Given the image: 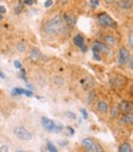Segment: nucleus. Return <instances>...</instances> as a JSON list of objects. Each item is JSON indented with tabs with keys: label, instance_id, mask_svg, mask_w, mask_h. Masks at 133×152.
Returning <instances> with one entry per match:
<instances>
[{
	"label": "nucleus",
	"instance_id": "1",
	"mask_svg": "<svg viewBox=\"0 0 133 152\" xmlns=\"http://www.w3.org/2000/svg\"><path fill=\"white\" fill-rule=\"evenodd\" d=\"M65 28H66V24L62 20V16L56 15L44 22L42 31H43V34L47 37H55L61 34L65 31Z\"/></svg>",
	"mask_w": 133,
	"mask_h": 152
},
{
	"label": "nucleus",
	"instance_id": "2",
	"mask_svg": "<svg viewBox=\"0 0 133 152\" xmlns=\"http://www.w3.org/2000/svg\"><path fill=\"white\" fill-rule=\"evenodd\" d=\"M97 20L99 22V24L104 28H110V29H115L117 28V22L106 12H99L97 15Z\"/></svg>",
	"mask_w": 133,
	"mask_h": 152
},
{
	"label": "nucleus",
	"instance_id": "3",
	"mask_svg": "<svg viewBox=\"0 0 133 152\" xmlns=\"http://www.w3.org/2000/svg\"><path fill=\"white\" fill-rule=\"evenodd\" d=\"M82 146L86 148V151L89 152H103L104 148L92 137H84L82 140Z\"/></svg>",
	"mask_w": 133,
	"mask_h": 152
},
{
	"label": "nucleus",
	"instance_id": "4",
	"mask_svg": "<svg viewBox=\"0 0 133 152\" xmlns=\"http://www.w3.org/2000/svg\"><path fill=\"white\" fill-rule=\"evenodd\" d=\"M14 134L17 139H20V140L22 141H30L32 139V133L30 130H27L24 128V126H16V128L14 129Z\"/></svg>",
	"mask_w": 133,
	"mask_h": 152
},
{
	"label": "nucleus",
	"instance_id": "5",
	"mask_svg": "<svg viewBox=\"0 0 133 152\" xmlns=\"http://www.w3.org/2000/svg\"><path fill=\"white\" fill-rule=\"evenodd\" d=\"M92 50L93 53H99V54H105L106 56H110L111 51H110V48L104 44L103 42H99V40H94L93 42V45H92Z\"/></svg>",
	"mask_w": 133,
	"mask_h": 152
},
{
	"label": "nucleus",
	"instance_id": "6",
	"mask_svg": "<svg viewBox=\"0 0 133 152\" xmlns=\"http://www.w3.org/2000/svg\"><path fill=\"white\" fill-rule=\"evenodd\" d=\"M128 58H129V51L127 50V48L121 46L117 53V63L120 66H126L128 63Z\"/></svg>",
	"mask_w": 133,
	"mask_h": 152
},
{
	"label": "nucleus",
	"instance_id": "7",
	"mask_svg": "<svg viewBox=\"0 0 133 152\" xmlns=\"http://www.w3.org/2000/svg\"><path fill=\"white\" fill-rule=\"evenodd\" d=\"M41 122H42V125L44 126V129L47 132H49V133H56V123L54 121H51V119H49L47 117H42Z\"/></svg>",
	"mask_w": 133,
	"mask_h": 152
},
{
	"label": "nucleus",
	"instance_id": "8",
	"mask_svg": "<svg viewBox=\"0 0 133 152\" xmlns=\"http://www.w3.org/2000/svg\"><path fill=\"white\" fill-rule=\"evenodd\" d=\"M101 42L104 44H106L108 46H116L117 43H118L117 38L114 34H104V35H101Z\"/></svg>",
	"mask_w": 133,
	"mask_h": 152
},
{
	"label": "nucleus",
	"instance_id": "9",
	"mask_svg": "<svg viewBox=\"0 0 133 152\" xmlns=\"http://www.w3.org/2000/svg\"><path fill=\"white\" fill-rule=\"evenodd\" d=\"M118 121L122 125H132L133 124V111L122 113V116L118 118Z\"/></svg>",
	"mask_w": 133,
	"mask_h": 152
},
{
	"label": "nucleus",
	"instance_id": "10",
	"mask_svg": "<svg viewBox=\"0 0 133 152\" xmlns=\"http://www.w3.org/2000/svg\"><path fill=\"white\" fill-rule=\"evenodd\" d=\"M81 84H82L83 90H90V89H93V88H94L95 82H94V78L90 77V75H88V77H86V78L81 82Z\"/></svg>",
	"mask_w": 133,
	"mask_h": 152
},
{
	"label": "nucleus",
	"instance_id": "11",
	"mask_svg": "<svg viewBox=\"0 0 133 152\" xmlns=\"http://www.w3.org/2000/svg\"><path fill=\"white\" fill-rule=\"evenodd\" d=\"M118 110H120V112H122V113H125V112H131V111H133V106H132V104L129 102V101H127V100H121L118 102Z\"/></svg>",
	"mask_w": 133,
	"mask_h": 152
},
{
	"label": "nucleus",
	"instance_id": "12",
	"mask_svg": "<svg viewBox=\"0 0 133 152\" xmlns=\"http://www.w3.org/2000/svg\"><path fill=\"white\" fill-rule=\"evenodd\" d=\"M126 78L125 77H121V75H116L111 79V85L112 86H116V88H123L126 85Z\"/></svg>",
	"mask_w": 133,
	"mask_h": 152
},
{
	"label": "nucleus",
	"instance_id": "13",
	"mask_svg": "<svg viewBox=\"0 0 133 152\" xmlns=\"http://www.w3.org/2000/svg\"><path fill=\"white\" fill-rule=\"evenodd\" d=\"M97 110L101 113V115H105V113L109 112V106H108V102L104 100H98L97 102Z\"/></svg>",
	"mask_w": 133,
	"mask_h": 152
},
{
	"label": "nucleus",
	"instance_id": "14",
	"mask_svg": "<svg viewBox=\"0 0 133 152\" xmlns=\"http://www.w3.org/2000/svg\"><path fill=\"white\" fill-rule=\"evenodd\" d=\"M30 57L32 61L37 62L39 58L42 57V53H41V50H39L38 48H32L31 49V53H30Z\"/></svg>",
	"mask_w": 133,
	"mask_h": 152
},
{
	"label": "nucleus",
	"instance_id": "15",
	"mask_svg": "<svg viewBox=\"0 0 133 152\" xmlns=\"http://www.w3.org/2000/svg\"><path fill=\"white\" fill-rule=\"evenodd\" d=\"M118 6L122 10H131L133 7V1L132 0H120Z\"/></svg>",
	"mask_w": 133,
	"mask_h": 152
},
{
	"label": "nucleus",
	"instance_id": "16",
	"mask_svg": "<svg viewBox=\"0 0 133 152\" xmlns=\"http://www.w3.org/2000/svg\"><path fill=\"white\" fill-rule=\"evenodd\" d=\"M73 44H75L76 46H78V48H82V46L84 45V37H83L82 34L75 35V38H73Z\"/></svg>",
	"mask_w": 133,
	"mask_h": 152
},
{
	"label": "nucleus",
	"instance_id": "17",
	"mask_svg": "<svg viewBox=\"0 0 133 152\" xmlns=\"http://www.w3.org/2000/svg\"><path fill=\"white\" fill-rule=\"evenodd\" d=\"M118 151L120 152H131L132 151V146L129 142H123L118 146Z\"/></svg>",
	"mask_w": 133,
	"mask_h": 152
},
{
	"label": "nucleus",
	"instance_id": "18",
	"mask_svg": "<svg viewBox=\"0 0 133 152\" xmlns=\"http://www.w3.org/2000/svg\"><path fill=\"white\" fill-rule=\"evenodd\" d=\"M16 49H17V51L21 53V54H24L26 51H27V46H26V44H24L23 42H20V43L17 44Z\"/></svg>",
	"mask_w": 133,
	"mask_h": 152
},
{
	"label": "nucleus",
	"instance_id": "19",
	"mask_svg": "<svg viewBox=\"0 0 133 152\" xmlns=\"http://www.w3.org/2000/svg\"><path fill=\"white\" fill-rule=\"evenodd\" d=\"M118 115H120L118 107H112L111 111H110V118H111V119H115V118L118 117Z\"/></svg>",
	"mask_w": 133,
	"mask_h": 152
},
{
	"label": "nucleus",
	"instance_id": "20",
	"mask_svg": "<svg viewBox=\"0 0 133 152\" xmlns=\"http://www.w3.org/2000/svg\"><path fill=\"white\" fill-rule=\"evenodd\" d=\"M23 7H24V4H23L22 1H20V3L17 4V6L15 7V14H16V15H18V14H21V11L23 10Z\"/></svg>",
	"mask_w": 133,
	"mask_h": 152
},
{
	"label": "nucleus",
	"instance_id": "21",
	"mask_svg": "<svg viewBox=\"0 0 133 152\" xmlns=\"http://www.w3.org/2000/svg\"><path fill=\"white\" fill-rule=\"evenodd\" d=\"M128 45L133 50V29L129 31V33H128Z\"/></svg>",
	"mask_w": 133,
	"mask_h": 152
},
{
	"label": "nucleus",
	"instance_id": "22",
	"mask_svg": "<svg viewBox=\"0 0 133 152\" xmlns=\"http://www.w3.org/2000/svg\"><path fill=\"white\" fill-rule=\"evenodd\" d=\"M47 148H48V151H50V152H56V151H58L56 147L52 145V142H50V141L47 142Z\"/></svg>",
	"mask_w": 133,
	"mask_h": 152
},
{
	"label": "nucleus",
	"instance_id": "23",
	"mask_svg": "<svg viewBox=\"0 0 133 152\" xmlns=\"http://www.w3.org/2000/svg\"><path fill=\"white\" fill-rule=\"evenodd\" d=\"M20 1H22L24 5H28V6H32L35 4V0H20Z\"/></svg>",
	"mask_w": 133,
	"mask_h": 152
},
{
	"label": "nucleus",
	"instance_id": "24",
	"mask_svg": "<svg viewBox=\"0 0 133 152\" xmlns=\"http://www.w3.org/2000/svg\"><path fill=\"white\" fill-rule=\"evenodd\" d=\"M98 5H99V0H90V6L93 9H95Z\"/></svg>",
	"mask_w": 133,
	"mask_h": 152
},
{
	"label": "nucleus",
	"instance_id": "25",
	"mask_svg": "<svg viewBox=\"0 0 133 152\" xmlns=\"http://www.w3.org/2000/svg\"><path fill=\"white\" fill-rule=\"evenodd\" d=\"M22 95H26V96H33V93L30 91V90H26V89H22Z\"/></svg>",
	"mask_w": 133,
	"mask_h": 152
},
{
	"label": "nucleus",
	"instance_id": "26",
	"mask_svg": "<svg viewBox=\"0 0 133 152\" xmlns=\"http://www.w3.org/2000/svg\"><path fill=\"white\" fill-rule=\"evenodd\" d=\"M66 116H67L69 118H71V119H76V115H75V113H72V112H70V111L66 112Z\"/></svg>",
	"mask_w": 133,
	"mask_h": 152
},
{
	"label": "nucleus",
	"instance_id": "27",
	"mask_svg": "<svg viewBox=\"0 0 133 152\" xmlns=\"http://www.w3.org/2000/svg\"><path fill=\"white\" fill-rule=\"evenodd\" d=\"M127 65L129 66V68H131V69H133V55H132V56H129V58H128V63H127Z\"/></svg>",
	"mask_w": 133,
	"mask_h": 152
},
{
	"label": "nucleus",
	"instance_id": "28",
	"mask_svg": "<svg viewBox=\"0 0 133 152\" xmlns=\"http://www.w3.org/2000/svg\"><path fill=\"white\" fill-rule=\"evenodd\" d=\"M66 130H67L69 135H73L75 134V129L72 128V126H66Z\"/></svg>",
	"mask_w": 133,
	"mask_h": 152
},
{
	"label": "nucleus",
	"instance_id": "29",
	"mask_svg": "<svg viewBox=\"0 0 133 152\" xmlns=\"http://www.w3.org/2000/svg\"><path fill=\"white\" fill-rule=\"evenodd\" d=\"M95 97V94L93 93V91H90V95L88 96V104H92V100Z\"/></svg>",
	"mask_w": 133,
	"mask_h": 152
},
{
	"label": "nucleus",
	"instance_id": "30",
	"mask_svg": "<svg viewBox=\"0 0 133 152\" xmlns=\"http://www.w3.org/2000/svg\"><path fill=\"white\" fill-rule=\"evenodd\" d=\"M54 82H55V84H58V85H62V84H64V83H62V79L59 78V77H55V78H54Z\"/></svg>",
	"mask_w": 133,
	"mask_h": 152
},
{
	"label": "nucleus",
	"instance_id": "31",
	"mask_svg": "<svg viewBox=\"0 0 133 152\" xmlns=\"http://www.w3.org/2000/svg\"><path fill=\"white\" fill-rule=\"evenodd\" d=\"M93 56H94V58H95L97 61H101V56H100L99 53H93Z\"/></svg>",
	"mask_w": 133,
	"mask_h": 152
},
{
	"label": "nucleus",
	"instance_id": "32",
	"mask_svg": "<svg viewBox=\"0 0 133 152\" xmlns=\"http://www.w3.org/2000/svg\"><path fill=\"white\" fill-rule=\"evenodd\" d=\"M14 66H15L17 69H21V68H22V65H21L20 61H15V62H14Z\"/></svg>",
	"mask_w": 133,
	"mask_h": 152
},
{
	"label": "nucleus",
	"instance_id": "33",
	"mask_svg": "<svg viewBox=\"0 0 133 152\" xmlns=\"http://www.w3.org/2000/svg\"><path fill=\"white\" fill-rule=\"evenodd\" d=\"M81 115L83 116V118H84V119H87V118H88V113H87V111H86L84 108H82V110H81Z\"/></svg>",
	"mask_w": 133,
	"mask_h": 152
},
{
	"label": "nucleus",
	"instance_id": "34",
	"mask_svg": "<svg viewBox=\"0 0 133 152\" xmlns=\"http://www.w3.org/2000/svg\"><path fill=\"white\" fill-rule=\"evenodd\" d=\"M51 5H52V0H47L44 3V7H50Z\"/></svg>",
	"mask_w": 133,
	"mask_h": 152
},
{
	"label": "nucleus",
	"instance_id": "35",
	"mask_svg": "<svg viewBox=\"0 0 133 152\" xmlns=\"http://www.w3.org/2000/svg\"><path fill=\"white\" fill-rule=\"evenodd\" d=\"M104 1H105V4H108V5H114L115 4V0H104Z\"/></svg>",
	"mask_w": 133,
	"mask_h": 152
},
{
	"label": "nucleus",
	"instance_id": "36",
	"mask_svg": "<svg viewBox=\"0 0 133 152\" xmlns=\"http://www.w3.org/2000/svg\"><path fill=\"white\" fill-rule=\"evenodd\" d=\"M0 14H6V9L4 7V6H1V5H0Z\"/></svg>",
	"mask_w": 133,
	"mask_h": 152
},
{
	"label": "nucleus",
	"instance_id": "37",
	"mask_svg": "<svg viewBox=\"0 0 133 152\" xmlns=\"http://www.w3.org/2000/svg\"><path fill=\"white\" fill-rule=\"evenodd\" d=\"M0 151H1V152L7 151V146H1V147H0Z\"/></svg>",
	"mask_w": 133,
	"mask_h": 152
},
{
	"label": "nucleus",
	"instance_id": "38",
	"mask_svg": "<svg viewBox=\"0 0 133 152\" xmlns=\"http://www.w3.org/2000/svg\"><path fill=\"white\" fill-rule=\"evenodd\" d=\"M0 78H3V79H5V74L1 72V71H0Z\"/></svg>",
	"mask_w": 133,
	"mask_h": 152
},
{
	"label": "nucleus",
	"instance_id": "39",
	"mask_svg": "<svg viewBox=\"0 0 133 152\" xmlns=\"http://www.w3.org/2000/svg\"><path fill=\"white\" fill-rule=\"evenodd\" d=\"M3 18H4V17H3V15H1V14H0V22H1V21H3Z\"/></svg>",
	"mask_w": 133,
	"mask_h": 152
},
{
	"label": "nucleus",
	"instance_id": "40",
	"mask_svg": "<svg viewBox=\"0 0 133 152\" xmlns=\"http://www.w3.org/2000/svg\"><path fill=\"white\" fill-rule=\"evenodd\" d=\"M131 91L133 93V84H132V86H131Z\"/></svg>",
	"mask_w": 133,
	"mask_h": 152
}]
</instances>
